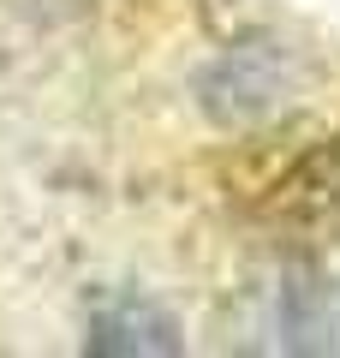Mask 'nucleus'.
Masks as SVG:
<instances>
[{"mask_svg": "<svg viewBox=\"0 0 340 358\" xmlns=\"http://www.w3.org/2000/svg\"><path fill=\"white\" fill-rule=\"evenodd\" d=\"M292 102V60L281 48L263 42H245V48H227L221 60L203 72V108L221 120H275Z\"/></svg>", "mask_w": 340, "mask_h": 358, "instance_id": "obj_1", "label": "nucleus"}, {"mask_svg": "<svg viewBox=\"0 0 340 358\" xmlns=\"http://www.w3.org/2000/svg\"><path fill=\"white\" fill-rule=\"evenodd\" d=\"M84 352H101V358H162V352H179V329L162 305L138 293H108L90 305V322H84Z\"/></svg>", "mask_w": 340, "mask_h": 358, "instance_id": "obj_2", "label": "nucleus"}, {"mask_svg": "<svg viewBox=\"0 0 340 358\" xmlns=\"http://www.w3.org/2000/svg\"><path fill=\"white\" fill-rule=\"evenodd\" d=\"M275 215L299 233H340V131L275 185Z\"/></svg>", "mask_w": 340, "mask_h": 358, "instance_id": "obj_3", "label": "nucleus"}]
</instances>
